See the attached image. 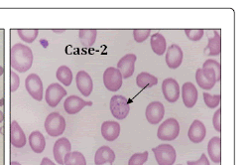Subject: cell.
I'll list each match as a JSON object with an SVG mask.
<instances>
[{"label": "cell", "mask_w": 251, "mask_h": 165, "mask_svg": "<svg viewBox=\"0 0 251 165\" xmlns=\"http://www.w3.org/2000/svg\"><path fill=\"white\" fill-rule=\"evenodd\" d=\"M196 81L199 88L209 91L217 84V77L214 71L209 69H198L196 73Z\"/></svg>", "instance_id": "obj_9"}, {"label": "cell", "mask_w": 251, "mask_h": 165, "mask_svg": "<svg viewBox=\"0 0 251 165\" xmlns=\"http://www.w3.org/2000/svg\"><path fill=\"white\" fill-rule=\"evenodd\" d=\"M165 115V107L161 101H152L146 107L145 116L148 122L151 124H158L163 119Z\"/></svg>", "instance_id": "obj_10"}, {"label": "cell", "mask_w": 251, "mask_h": 165, "mask_svg": "<svg viewBox=\"0 0 251 165\" xmlns=\"http://www.w3.org/2000/svg\"><path fill=\"white\" fill-rule=\"evenodd\" d=\"M202 69H209L211 71L214 72L215 77H217V81L220 82L221 79V66L220 63L215 61V60L212 59H208L202 65Z\"/></svg>", "instance_id": "obj_31"}, {"label": "cell", "mask_w": 251, "mask_h": 165, "mask_svg": "<svg viewBox=\"0 0 251 165\" xmlns=\"http://www.w3.org/2000/svg\"><path fill=\"white\" fill-rule=\"evenodd\" d=\"M45 129L50 136H60L65 132L66 120L61 113L52 112L46 117Z\"/></svg>", "instance_id": "obj_2"}, {"label": "cell", "mask_w": 251, "mask_h": 165, "mask_svg": "<svg viewBox=\"0 0 251 165\" xmlns=\"http://www.w3.org/2000/svg\"><path fill=\"white\" fill-rule=\"evenodd\" d=\"M151 34V29H134L133 38L137 43H142L149 38Z\"/></svg>", "instance_id": "obj_34"}, {"label": "cell", "mask_w": 251, "mask_h": 165, "mask_svg": "<svg viewBox=\"0 0 251 165\" xmlns=\"http://www.w3.org/2000/svg\"><path fill=\"white\" fill-rule=\"evenodd\" d=\"M115 160V153L109 146H101L95 152L94 155V163L95 165H103L105 163H109L112 165Z\"/></svg>", "instance_id": "obj_21"}, {"label": "cell", "mask_w": 251, "mask_h": 165, "mask_svg": "<svg viewBox=\"0 0 251 165\" xmlns=\"http://www.w3.org/2000/svg\"><path fill=\"white\" fill-rule=\"evenodd\" d=\"M10 142L11 145L15 148H22L26 145V135L23 131V129L21 128V126L19 125L17 122H11L10 126Z\"/></svg>", "instance_id": "obj_18"}, {"label": "cell", "mask_w": 251, "mask_h": 165, "mask_svg": "<svg viewBox=\"0 0 251 165\" xmlns=\"http://www.w3.org/2000/svg\"><path fill=\"white\" fill-rule=\"evenodd\" d=\"M75 82L77 87L81 94L84 97H88L93 92V79L85 71H79L75 77Z\"/></svg>", "instance_id": "obj_17"}, {"label": "cell", "mask_w": 251, "mask_h": 165, "mask_svg": "<svg viewBox=\"0 0 251 165\" xmlns=\"http://www.w3.org/2000/svg\"><path fill=\"white\" fill-rule=\"evenodd\" d=\"M10 91L12 93H14L18 90L19 86H20V78H19V76L17 75V73H15L14 71H11L10 73Z\"/></svg>", "instance_id": "obj_37"}, {"label": "cell", "mask_w": 251, "mask_h": 165, "mask_svg": "<svg viewBox=\"0 0 251 165\" xmlns=\"http://www.w3.org/2000/svg\"><path fill=\"white\" fill-rule=\"evenodd\" d=\"M187 164H188V165H211V164H209V161L208 159V157H206V155L205 153L202 154V156L199 157V160L188 161Z\"/></svg>", "instance_id": "obj_38"}, {"label": "cell", "mask_w": 251, "mask_h": 165, "mask_svg": "<svg viewBox=\"0 0 251 165\" xmlns=\"http://www.w3.org/2000/svg\"><path fill=\"white\" fill-rule=\"evenodd\" d=\"M110 112L115 118L122 120L128 116L130 112V106L128 104V100L125 97L113 96L110 100Z\"/></svg>", "instance_id": "obj_5"}, {"label": "cell", "mask_w": 251, "mask_h": 165, "mask_svg": "<svg viewBox=\"0 0 251 165\" xmlns=\"http://www.w3.org/2000/svg\"><path fill=\"white\" fill-rule=\"evenodd\" d=\"M97 30L96 29H81L78 32L79 40L84 48H90L93 46L96 40Z\"/></svg>", "instance_id": "obj_26"}, {"label": "cell", "mask_w": 251, "mask_h": 165, "mask_svg": "<svg viewBox=\"0 0 251 165\" xmlns=\"http://www.w3.org/2000/svg\"><path fill=\"white\" fill-rule=\"evenodd\" d=\"M66 91L61 85L54 82L47 88L45 94V100L51 107H56L63 98L66 96Z\"/></svg>", "instance_id": "obj_8"}, {"label": "cell", "mask_w": 251, "mask_h": 165, "mask_svg": "<svg viewBox=\"0 0 251 165\" xmlns=\"http://www.w3.org/2000/svg\"><path fill=\"white\" fill-rule=\"evenodd\" d=\"M148 151H144L143 153L133 154L128 161V165H143L148 159Z\"/></svg>", "instance_id": "obj_33"}, {"label": "cell", "mask_w": 251, "mask_h": 165, "mask_svg": "<svg viewBox=\"0 0 251 165\" xmlns=\"http://www.w3.org/2000/svg\"><path fill=\"white\" fill-rule=\"evenodd\" d=\"M204 29H185V34L190 41H199L204 36Z\"/></svg>", "instance_id": "obj_35"}, {"label": "cell", "mask_w": 251, "mask_h": 165, "mask_svg": "<svg viewBox=\"0 0 251 165\" xmlns=\"http://www.w3.org/2000/svg\"><path fill=\"white\" fill-rule=\"evenodd\" d=\"M158 165H174L177 158L176 150L172 145L163 143L152 149Z\"/></svg>", "instance_id": "obj_4"}, {"label": "cell", "mask_w": 251, "mask_h": 165, "mask_svg": "<svg viewBox=\"0 0 251 165\" xmlns=\"http://www.w3.org/2000/svg\"><path fill=\"white\" fill-rule=\"evenodd\" d=\"M87 106H93V103L85 101L78 96H71L66 98L63 103V109L69 115H75Z\"/></svg>", "instance_id": "obj_16"}, {"label": "cell", "mask_w": 251, "mask_h": 165, "mask_svg": "<svg viewBox=\"0 0 251 165\" xmlns=\"http://www.w3.org/2000/svg\"><path fill=\"white\" fill-rule=\"evenodd\" d=\"M10 165H21V164L19 163V162H17V161H12Z\"/></svg>", "instance_id": "obj_42"}, {"label": "cell", "mask_w": 251, "mask_h": 165, "mask_svg": "<svg viewBox=\"0 0 251 165\" xmlns=\"http://www.w3.org/2000/svg\"><path fill=\"white\" fill-rule=\"evenodd\" d=\"M204 96V100L205 106L208 107V109L214 110L217 106H220V101H221V94H211L208 93H204L202 94Z\"/></svg>", "instance_id": "obj_32"}, {"label": "cell", "mask_w": 251, "mask_h": 165, "mask_svg": "<svg viewBox=\"0 0 251 165\" xmlns=\"http://www.w3.org/2000/svg\"><path fill=\"white\" fill-rule=\"evenodd\" d=\"M122 75L117 68L109 67L103 73V84L110 92H117L122 87Z\"/></svg>", "instance_id": "obj_6"}, {"label": "cell", "mask_w": 251, "mask_h": 165, "mask_svg": "<svg viewBox=\"0 0 251 165\" xmlns=\"http://www.w3.org/2000/svg\"><path fill=\"white\" fill-rule=\"evenodd\" d=\"M120 134V124L117 122L107 120L101 124V135L106 141H114Z\"/></svg>", "instance_id": "obj_20"}, {"label": "cell", "mask_w": 251, "mask_h": 165, "mask_svg": "<svg viewBox=\"0 0 251 165\" xmlns=\"http://www.w3.org/2000/svg\"><path fill=\"white\" fill-rule=\"evenodd\" d=\"M214 36L208 38V47L205 48V52L208 51V56H218L221 53V38L220 34L217 31H212Z\"/></svg>", "instance_id": "obj_25"}, {"label": "cell", "mask_w": 251, "mask_h": 165, "mask_svg": "<svg viewBox=\"0 0 251 165\" xmlns=\"http://www.w3.org/2000/svg\"><path fill=\"white\" fill-rule=\"evenodd\" d=\"M71 151H72V144L69 141L68 138L62 137L58 139L55 142V144H54V148H53L54 158L57 161V163L60 165H63L65 156Z\"/></svg>", "instance_id": "obj_14"}, {"label": "cell", "mask_w": 251, "mask_h": 165, "mask_svg": "<svg viewBox=\"0 0 251 165\" xmlns=\"http://www.w3.org/2000/svg\"><path fill=\"white\" fill-rule=\"evenodd\" d=\"M33 52L28 46L22 43H16L11 47L10 64L13 70L18 73H25L33 65Z\"/></svg>", "instance_id": "obj_1"}, {"label": "cell", "mask_w": 251, "mask_h": 165, "mask_svg": "<svg viewBox=\"0 0 251 165\" xmlns=\"http://www.w3.org/2000/svg\"><path fill=\"white\" fill-rule=\"evenodd\" d=\"M40 165H57V164L54 163L53 161L51 160V159H49L48 157H44L43 159H42V161H41Z\"/></svg>", "instance_id": "obj_39"}, {"label": "cell", "mask_w": 251, "mask_h": 165, "mask_svg": "<svg viewBox=\"0 0 251 165\" xmlns=\"http://www.w3.org/2000/svg\"><path fill=\"white\" fill-rule=\"evenodd\" d=\"M162 92L169 103H176L180 98V86L173 78L165 79L162 82Z\"/></svg>", "instance_id": "obj_11"}, {"label": "cell", "mask_w": 251, "mask_h": 165, "mask_svg": "<svg viewBox=\"0 0 251 165\" xmlns=\"http://www.w3.org/2000/svg\"><path fill=\"white\" fill-rule=\"evenodd\" d=\"M158 84V79L147 72L140 73L136 78V85L140 88H152Z\"/></svg>", "instance_id": "obj_27"}, {"label": "cell", "mask_w": 251, "mask_h": 165, "mask_svg": "<svg viewBox=\"0 0 251 165\" xmlns=\"http://www.w3.org/2000/svg\"><path fill=\"white\" fill-rule=\"evenodd\" d=\"M212 125L217 132L221 131V109H218L212 117Z\"/></svg>", "instance_id": "obj_36"}, {"label": "cell", "mask_w": 251, "mask_h": 165, "mask_svg": "<svg viewBox=\"0 0 251 165\" xmlns=\"http://www.w3.org/2000/svg\"><path fill=\"white\" fill-rule=\"evenodd\" d=\"M180 133V124L176 118H168L159 126L157 136L162 141L175 140Z\"/></svg>", "instance_id": "obj_3"}, {"label": "cell", "mask_w": 251, "mask_h": 165, "mask_svg": "<svg viewBox=\"0 0 251 165\" xmlns=\"http://www.w3.org/2000/svg\"><path fill=\"white\" fill-rule=\"evenodd\" d=\"M206 135V128L201 120H193L192 125L190 126L188 136L189 139L193 143H201Z\"/></svg>", "instance_id": "obj_19"}, {"label": "cell", "mask_w": 251, "mask_h": 165, "mask_svg": "<svg viewBox=\"0 0 251 165\" xmlns=\"http://www.w3.org/2000/svg\"><path fill=\"white\" fill-rule=\"evenodd\" d=\"M56 77L60 82L66 87H69L72 82V72L68 66H61L57 70Z\"/></svg>", "instance_id": "obj_28"}, {"label": "cell", "mask_w": 251, "mask_h": 165, "mask_svg": "<svg viewBox=\"0 0 251 165\" xmlns=\"http://www.w3.org/2000/svg\"><path fill=\"white\" fill-rule=\"evenodd\" d=\"M3 74H4V68L0 66V77H1V76H2Z\"/></svg>", "instance_id": "obj_41"}, {"label": "cell", "mask_w": 251, "mask_h": 165, "mask_svg": "<svg viewBox=\"0 0 251 165\" xmlns=\"http://www.w3.org/2000/svg\"><path fill=\"white\" fill-rule=\"evenodd\" d=\"M137 57L134 54H127L117 63V69L121 73L123 79H128L135 71V63Z\"/></svg>", "instance_id": "obj_13"}, {"label": "cell", "mask_w": 251, "mask_h": 165, "mask_svg": "<svg viewBox=\"0 0 251 165\" xmlns=\"http://www.w3.org/2000/svg\"><path fill=\"white\" fill-rule=\"evenodd\" d=\"M18 36L25 43H33L39 34V29H17Z\"/></svg>", "instance_id": "obj_30"}, {"label": "cell", "mask_w": 251, "mask_h": 165, "mask_svg": "<svg viewBox=\"0 0 251 165\" xmlns=\"http://www.w3.org/2000/svg\"><path fill=\"white\" fill-rule=\"evenodd\" d=\"M63 165H87V160L79 151H71L65 156Z\"/></svg>", "instance_id": "obj_29"}, {"label": "cell", "mask_w": 251, "mask_h": 165, "mask_svg": "<svg viewBox=\"0 0 251 165\" xmlns=\"http://www.w3.org/2000/svg\"><path fill=\"white\" fill-rule=\"evenodd\" d=\"M182 98L183 103L188 109H192L198 101L199 93L195 85L190 82H187L182 87Z\"/></svg>", "instance_id": "obj_15"}, {"label": "cell", "mask_w": 251, "mask_h": 165, "mask_svg": "<svg viewBox=\"0 0 251 165\" xmlns=\"http://www.w3.org/2000/svg\"><path fill=\"white\" fill-rule=\"evenodd\" d=\"M166 53V64L168 65L170 69L175 70L182 65L183 59H184V54L183 50L181 49V47L177 44H173L168 48Z\"/></svg>", "instance_id": "obj_12"}, {"label": "cell", "mask_w": 251, "mask_h": 165, "mask_svg": "<svg viewBox=\"0 0 251 165\" xmlns=\"http://www.w3.org/2000/svg\"><path fill=\"white\" fill-rule=\"evenodd\" d=\"M29 144L35 153H42L46 147V140L42 132L33 131L29 135Z\"/></svg>", "instance_id": "obj_23"}, {"label": "cell", "mask_w": 251, "mask_h": 165, "mask_svg": "<svg viewBox=\"0 0 251 165\" xmlns=\"http://www.w3.org/2000/svg\"><path fill=\"white\" fill-rule=\"evenodd\" d=\"M3 120H4V112L0 110V123L3 122Z\"/></svg>", "instance_id": "obj_40"}, {"label": "cell", "mask_w": 251, "mask_h": 165, "mask_svg": "<svg viewBox=\"0 0 251 165\" xmlns=\"http://www.w3.org/2000/svg\"><path fill=\"white\" fill-rule=\"evenodd\" d=\"M0 101H1V103H0V104H3V99L0 100Z\"/></svg>", "instance_id": "obj_43"}, {"label": "cell", "mask_w": 251, "mask_h": 165, "mask_svg": "<svg viewBox=\"0 0 251 165\" xmlns=\"http://www.w3.org/2000/svg\"><path fill=\"white\" fill-rule=\"evenodd\" d=\"M150 44H151V48L152 51L158 56H161L166 52L167 50V43L166 39L164 38V36L161 33H155L152 35L151 39H150Z\"/></svg>", "instance_id": "obj_24"}, {"label": "cell", "mask_w": 251, "mask_h": 165, "mask_svg": "<svg viewBox=\"0 0 251 165\" xmlns=\"http://www.w3.org/2000/svg\"><path fill=\"white\" fill-rule=\"evenodd\" d=\"M179 165H182V164H179Z\"/></svg>", "instance_id": "obj_44"}, {"label": "cell", "mask_w": 251, "mask_h": 165, "mask_svg": "<svg viewBox=\"0 0 251 165\" xmlns=\"http://www.w3.org/2000/svg\"><path fill=\"white\" fill-rule=\"evenodd\" d=\"M25 88L28 94L37 101H42L44 88L41 78L36 74H30L25 80Z\"/></svg>", "instance_id": "obj_7"}, {"label": "cell", "mask_w": 251, "mask_h": 165, "mask_svg": "<svg viewBox=\"0 0 251 165\" xmlns=\"http://www.w3.org/2000/svg\"><path fill=\"white\" fill-rule=\"evenodd\" d=\"M208 153L212 162L220 163L221 161V138L220 136L212 137L208 141Z\"/></svg>", "instance_id": "obj_22"}]
</instances>
